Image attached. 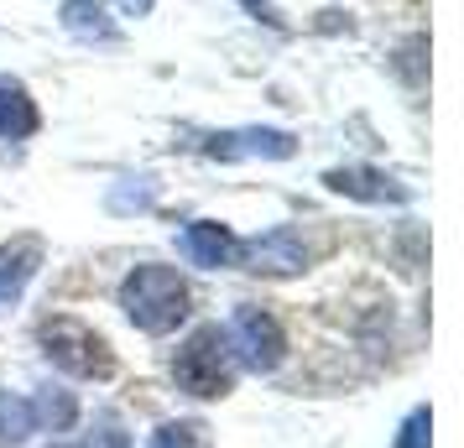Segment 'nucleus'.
<instances>
[{
  "instance_id": "3",
  "label": "nucleus",
  "mask_w": 464,
  "mask_h": 448,
  "mask_svg": "<svg viewBox=\"0 0 464 448\" xmlns=\"http://www.w3.org/2000/svg\"><path fill=\"white\" fill-rule=\"evenodd\" d=\"M43 349L47 360L68 370V376H79V381H110L115 376V355H110V344L79 319H53L43 329Z\"/></svg>"
},
{
  "instance_id": "16",
  "label": "nucleus",
  "mask_w": 464,
  "mask_h": 448,
  "mask_svg": "<svg viewBox=\"0 0 464 448\" xmlns=\"http://www.w3.org/2000/svg\"><path fill=\"white\" fill-rule=\"evenodd\" d=\"M63 448H126V438H121L115 427H105V433H94L89 443H63Z\"/></svg>"
},
{
  "instance_id": "9",
  "label": "nucleus",
  "mask_w": 464,
  "mask_h": 448,
  "mask_svg": "<svg viewBox=\"0 0 464 448\" xmlns=\"http://www.w3.org/2000/svg\"><path fill=\"white\" fill-rule=\"evenodd\" d=\"M183 251H188L193 266H230L235 261V235L225 230V224H214V219H198V224H188V235H183Z\"/></svg>"
},
{
  "instance_id": "6",
  "label": "nucleus",
  "mask_w": 464,
  "mask_h": 448,
  "mask_svg": "<svg viewBox=\"0 0 464 448\" xmlns=\"http://www.w3.org/2000/svg\"><path fill=\"white\" fill-rule=\"evenodd\" d=\"M37 266H43V240L37 235H22L0 251V313L26 292V281L37 277Z\"/></svg>"
},
{
  "instance_id": "11",
  "label": "nucleus",
  "mask_w": 464,
  "mask_h": 448,
  "mask_svg": "<svg viewBox=\"0 0 464 448\" xmlns=\"http://www.w3.org/2000/svg\"><path fill=\"white\" fill-rule=\"evenodd\" d=\"M63 26L73 37H84V43H115V26L105 22V5L100 0H68Z\"/></svg>"
},
{
  "instance_id": "1",
  "label": "nucleus",
  "mask_w": 464,
  "mask_h": 448,
  "mask_svg": "<svg viewBox=\"0 0 464 448\" xmlns=\"http://www.w3.org/2000/svg\"><path fill=\"white\" fill-rule=\"evenodd\" d=\"M121 308L141 334H172L188 319V281L172 266H136L121 281Z\"/></svg>"
},
{
  "instance_id": "7",
  "label": "nucleus",
  "mask_w": 464,
  "mask_h": 448,
  "mask_svg": "<svg viewBox=\"0 0 464 448\" xmlns=\"http://www.w3.org/2000/svg\"><path fill=\"white\" fill-rule=\"evenodd\" d=\"M209 157H225V162H235V157H272V162H282V157H293V136L287 130H230V136H209Z\"/></svg>"
},
{
  "instance_id": "10",
  "label": "nucleus",
  "mask_w": 464,
  "mask_h": 448,
  "mask_svg": "<svg viewBox=\"0 0 464 448\" xmlns=\"http://www.w3.org/2000/svg\"><path fill=\"white\" fill-rule=\"evenodd\" d=\"M37 130V105L26 100L22 84L0 79V136H32Z\"/></svg>"
},
{
  "instance_id": "2",
  "label": "nucleus",
  "mask_w": 464,
  "mask_h": 448,
  "mask_svg": "<svg viewBox=\"0 0 464 448\" xmlns=\"http://www.w3.org/2000/svg\"><path fill=\"white\" fill-rule=\"evenodd\" d=\"M172 381L183 386L188 396H225L235 386V349H230V334L225 329H198L178 360H172Z\"/></svg>"
},
{
  "instance_id": "8",
  "label": "nucleus",
  "mask_w": 464,
  "mask_h": 448,
  "mask_svg": "<svg viewBox=\"0 0 464 448\" xmlns=\"http://www.w3.org/2000/svg\"><path fill=\"white\" fill-rule=\"evenodd\" d=\"M324 183L334 193H344V198H360V204H401V198H407V188L392 183V177L376 172V167H334Z\"/></svg>"
},
{
  "instance_id": "13",
  "label": "nucleus",
  "mask_w": 464,
  "mask_h": 448,
  "mask_svg": "<svg viewBox=\"0 0 464 448\" xmlns=\"http://www.w3.org/2000/svg\"><path fill=\"white\" fill-rule=\"evenodd\" d=\"M32 406H37V427H53V433H63L73 423V412H79L73 396H63V391L58 396H43V402H32Z\"/></svg>"
},
{
  "instance_id": "12",
  "label": "nucleus",
  "mask_w": 464,
  "mask_h": 448,
  "mask_svg": "<svg viewBox=\"0 0 464 448\" xmlns=\"http://www.w3.org/2000/svg\"><path fill=\"white\" fill-rule=\"evenodd\" d=\"M26 433H37V406L16 391H0V443H22Z\"/></svg>"
},
{
  "instance_id": "17",
  "label": "nucleus",
  "mask_w": 464,
  "mask_h": 448,
  "mask_svg": "<svg viewBox=\"0 0 464 448\" xmlns=\"http://www.w3.org/2000/svg\"><path fill=\"white\" fill-rule=\"evenodd\" d=\"M240 5L251 11L256 22H272V26H282V16H276V11H272V5H266V0H240Z\"/></svg>"
},
{
  "instance_id": "18",
  "label": "nucleus",
  "mask_w": 464,
  "mask_h": 448,
  "mask_svg": "<svg viewBox=\"0 0 464 448\" xmlns=\"http://www.w3.org/2000/svg\"><path fill=\"white\" fill-rule=\"evenodd\" d=\"M121 5H126V11H136V16H147V11H151V0H121Z\"/></svg>"
},
{
  "instance_id": "4",
  "label": "nucleus",
  "mask_w": 464,
  "mask_h": 448,
  "mask_svg": "<svg viewBox=\"0 0 464 448\" xmlns=\"http://www.w3.org/2000/svg\"><path fill=\"white\" fill-rule=\"evenodd\" d=\"M230 349L235 360H246L251 370H276L282 355H287V339H282V323L261 308H240L230 323Z\"/></svg>"
},
{
  "instance_id": "14",
  "label": "nucleus",
  "mask_w": 464,
  "mask_h": 448,
  "mask_svg": "<svg viewBox=\"0 0 464 448\" xmlns=\"http://www.w3.org/2000/svg\"><path fill=\"white\" fill-rule=\"evenodd\" d=\"M151 448H209V438H204L198 423H172V427H162V433L151 438Z\"/></svg>"
},
{
  "instance_id": "15",
  "label": "nucleus",
  "mask_w": 464,
  "mask_h": 448,
  "mask_svg": "<svg viewBox=\"0 0 464 448\" xmlns=\"http://www.w3.org/2000/svg\"><path fill=\"white\" fill-rule=\"evenodd\" d=\"M428 433H433V412H428V406H418V412L401 423L397 448H428Z\"/></svg>"
},
{
  "instance_id": "5",
  "label": "nucleus",
  "mask_w": 464,
  "mask_h": 448,
  "mask_svg": "<svg viewBox=\"0 0 464 448\" xmlns=\"http://www.w3.org/2000/svg\"><path fill=\"white\" fill-rule=\"evenodd\" d=\"M235 256L246 261V272H272V277H287V272H303V266H308V245H303L293 230H272L266 240L240 245Z\"/></svg>"
}]
</instances>
